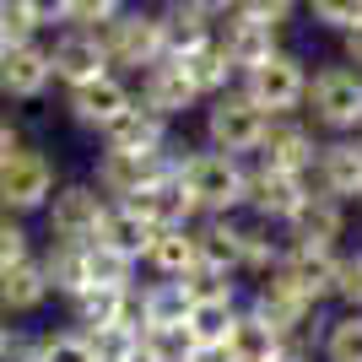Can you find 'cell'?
Wrapping results in <instances>:
<instances>
[{
	"label": "cell",
	"instance_id": "6da1fadb",
	"mask_svg": "<svg viewBox=\"0 0 362 362\" xmlns=\"http://www.w3.org/2000/svg\"><path fill=\"white\" fill-rule=\"evenodd\" d=\"M243 179H249L243 157H227V151H211V146L179 151V184L195 200L200 216H243Z\"/></svg>",
	"mask_w": 362,
	"mask_h": 362
},
{
	"label": "cell",
	"instance_id": "7a4b0ae2",
	"mask_svg": "<svg viewBox=\"0 0 362 362\" xmlns=\"http://www.w3.org/2000/svg\"><path fill=\"white\" fill-rule=\"evenodd\" d=\"M303 114L325 136H357L362 130V71H351V65L314 71L308 92H303Z\"/></svg>",
	"mask_w": 362,
	"mask_h": 362
},
{
	"label": "cell",
	"instance_id": "3957f363",
	"mask_svg": "<svg viewBox=\"0 0 362 362\" xmlns=\"http://www.w3.org/2000/svg\"><path fill=\"white\" fill-rule=\"evenodd\" d=\"M98 38H103L108 65H114L119 76H130V81H136L141 71H151L157 60H168V49H163V16L151 11V6H124L114 22L98 28Z\"/></svg>",
	"mask_w": 362,
	"mask_h": 362
},
{
	"label": "cell",
	"instance_id": "277c9868",
	"mask_svg": "<svg viewBox=\"0 0 362 362\" xmlns=\"http://www.w3.org/2000/svg\"><path fill=\"white\" fill-rule=\"evenodd\" d=\"M200 124H206V146L211 151H227V157H255L259 151V136H265V124H271V114L259 103H249L238 87L216 92V98H206L200 103Z\"/></svg>",
	"mask_w": 362,
	"mask_h": 362
},
{
	"label": "cell",
	"instance_id": "5b68a950",
	"mask_svg": "<svg viewBox=\"0 0 362 362\" xmlns=\"http://www.w3.org/2000/svg\"><path fill=\"white\" fill-rule=\"evenodd\" d=\"M54 189H60V168H54V157L38 146H22L0 163V211L11 216H44V206L54 200Z\"/></svg>",
	"mask_w": 362,
	"mask_h": 362
},
{
	"label": "cell",
	"instance_id": "8992f818",
	"mask_svg": "<svg viewBox=\"0 0 362 362\" xmlns=\"http://www.w3.org/2000/svg\"><path fill=\"white\" fill-rule=\"evenodd\" d=\"M238 92L249 98V103H259L265 114H303V92H308V71H303V60L292 54V49H276L271 60L249 65V71L238 76Z\"/></svg>",
	"mask_w": 362,
	"mask_h": 362
},
{
	"label": "cell",
	"instance_id": "52a82bcc",
	"mask_svg": "<svg viewBox=\"0 0 362 362\" xmlns=\"http://www.w3.org/2000/svg\"><path fill=\"white\" fill-rule=\"evenodd\" d=\"M108 200L92 189V179H76L54 189V200L44 206V238L54 243H98V227H103Z\"/></svg>",
	"mask_w": 362,
	"mask_h": 362
},
{
	"label": "cell",
	"instance_id": "ba28073f",
	"mask_svg": "<svg viewBox=\"0 0 362 362\" xmlns=\"http://www.w3.org/2000/svg\"><path fill=\"white\" fill-rule=\"evenodd\" d=\"M60 103H65V119H71L76 130L103 136V124H108V119H119L124 108L136 103V87H130V76L108 71V76H98V81L65 87V92H60Z\"/></svg>",
	"mask_w": 362,
	"mask_h": 362
},
{
	"label": "cell",
	"instance_id": "9c48e42d",
	"mask_svg": "<svg viewBox=\"0 0 362 362\" xmlns=\"http://www.w3.org/2000/svg\"><path fill=\"white\" fill-rule=\"evenodd\" d=\"M49 49V71H54V87H81V81H98V76H108L114 65H108L103 54V38H98V28H60L44 38Z\"/></svg>",
	"mask_w": 362,
	"mask_h": 362
},
{
	"label": "cell",
	"instance_id": "30bf717a",
	"mask_svg": "<svg viewBox=\"0 0 362 362\" xmlns=\"http://www.w3.org/2000/svg\"><path fill=\"white\" fill-rule=\"evenodd\" d=\"M173 168V146L157 151V157H136V151H103L92 157V189L103 200H136L151 179H163Z\"/></svg>",
	"mask_w": 362,
	"mask_h": 362
},
{
	"label": "cell",
	"instance_id": "8fae6325",
	"mask_svg": "<svg viewBox=\"0 0 362 362\" xmlns=\"http://www.w3.org/2000/svg\"><path fill=\"white\" fill-rule=\"evenodd\" d=\"M303 195H308V179L281 173V168H265V163H249V179H243V216L287 227L292 211L303 206Z\"/></svg>",
	"mask_w": 362,
	"mask_h": 362
},
{
	"label": "cell",
	"instance_id": "7c38bea8",
	"mask_svg": "<svg viewBox=\"0 0 362 362\" xmlns=\"http://www.w3.org/2000/svg\"><path fill=\"white\" fill-rule=\"evenodd\" d=\"M49 92H54V71L44 38L0 49V103H44Z\"/></svg>",
	"mask_w": 362,
	"mask_h": 362
},
{
	"label": "cell",
	"instance_id": "4fadbf2b",
	"mask_svg": "<svg viewBox=\"0 0 362 362\" xmlns=\"http://www.w3.org/2000/svg\"><path fill=\"white\" fill-rule=\"evenodd\" d=\"M314 157H319V136H314V124L298 119V114H276V119L265 124V136H259V151L249 157V163H265V168H281V173H298V179H308Z\"/></svg>",
	"mask_w": 362,
	"mask_h": 362
},
{
	"label": "cell",
	"instance_id": "5bb4252c",
	"mask_svg": "<svg viewBox=\"0 0 362 362\" xmlns=\"http://www.w3.org/2000/svg\"><path fill=\"white\" fill-rule=\"evenodd\" d=\"M308 184H314L319 195L341 200V206H357L362 200V146H357V136L319 141V157H314V168H308Z\"/></svg>",
	"mask_w": 362,
	"mask_h": 362
},
{
	"label": "cell",
	"instance_id": "9a60e30c",
	"mask_svg": "<svg viewBox=\"0 0 362 362\" xmlns=\"http://www.w3.org/2000/svg\"><path fill=\"white\" fill-rule=\"evenodd\" d=\"M335 259L341 249H319V243H287L281 249V265H276V281H287L298 298H308L314 308L330 303V287H335Z\"/></svg>",
	"mask_w": 362,
	"mask_h": 362
},
{
	"label": "cell",
	"instance_id": "2e32d148",
	"mask_svg": "<svg viewBox=\"0 0 362 362\" xmlns=\"http://www.w3.org/2000/svg\"><path fill=\"white\" fill-rule=\"evenodd\" d=\"M130 87H136V103L151 108V114H157V119H168V124L200 108V92L189 87V76H184L179 60H157L151 71H141Z\"/></svg>",
	"mask_w": 362,
	"mask_h": 362
},
{
	"label": "cell",
	"instance_id": "e0dca14e",
	"mask_svg": "<svg viewBox=\"0 0 362 362\" xmlns=\"http://www.w3.org/2000/svg\"><path fill=\"white\" fill-rule=\"evenodd\" d=\"M54 303V292H49L44 281V265H38V255L16 259V265H6L0 271V319H11V325H28V319H38Z\"/></svg>",
	"mask_w": 362,
	"mask_h": 362
},
{
	"label": "cell",
	"instance_id": "ac0fdd59",
	"mask_svg": "<svg viewBox=\"0 0 362 362\" xmlns=\"http://www.w3.org/2000/svg\"><path fill=\"white\" fill-rule=\"evenodd\" d=\"M98 146H103V151H136V157H157V151L173 146V124L157 119L151 108L130 103L119 119H108V124H103Z\"/></svg>",
	"mask_w": 362,
	"mask_h": 362
},
{
	"label": "cell",
	"instance_id": "d6986e66",
	"mask_svg": "<svg viewBox=\"0 0 362 362\" xmlns=\"http://www.w3.org/2000/svg\"><path fill=\"white\" fill-rule=\"evenodd\" d=\"M287 233V243H319V249H341V238H346V206L330 195H319L314 184H308V195H303V206L292 211V222L281 227Z\"/></svg>",
	"mask_w": 362,
	"mask_h": 362
},
{
	"label": "cell",
	"instance_id": "ffe728a7",
	"mask_svg": "<svg viewBox=\"0 0 362 362\" xmlns=\"http://www.w3.org/2000/svg\"><path fill=\"white\" fill-rule=\"evenodd\" d=\"M179 141H173V168H168L163 179H151L146 189H141L130 206H136L141 216H146L151 227H189V222H200V211H195V200L184 195V184H179Z\"/></svg>",
	"mask_w": 362,
	"mask_h": 362
},
{
	"label": "cell",
	"instance_id": "44dd1931",
	"mask_svg": "<svg viewBox=\"0 0 362 362\" xmlns=\"http://www.w3.org/2000/svg\"><path fill=\"white\" fill-rule=\"evenodd\" d=\"M189 227H157L151 233L146 255H141V276L146 281H184V276L195 271V233Z\"/></svg>",
	"mask_w": 362,
	"mask_h": 362
},
{
	"label": "cell",
	"instance_id": "7402d4cb",
	"mask_svg": "<svg viewBox=\"0 0 362 362\" xmlns=\"http://www.w3.org/2000/svg\"><path fill=\"white\" fill-rule=\"evenodd\" d=\"M216 44L227 49V60L238 65V76H243L249 65L271 60L276 49H281V33L265 28V22H249V16H238V11H227L222 22H216Z\"/></svg>",
	"mask_w": 362,
	"mask_h": 362
},
{
	"label": "cell",
	"instance_id": "603a6c76",
	"mask_svg": "<svg viewBox=\"0 0 362 362\" xmlns=\"http://www.w3.org/2000/svg\"><path fill=\"white\" fill-rule=\"evenodd\" d=\"M189 233H195V271L238 276V216H200Z\"/></svg>",
	"mask_w": 362,
	"mask_h": 362
},
{
	"label": "cell",
	"instance_id": "cb8c5ba5",
	"mask_svg": "<svg viewBox=\"0 0 362 362\" xmlns=\"http://www.w3.org/2000/svg\"><path fill=\"white\" fill-rule=\"evenodd\" d=\"M38 265H44V281L54 292V303H71L76 292L87 287V243L38 238Z\"/></svg>",
	"mask_w": 362,
	"mask_h": 362
},
{
	"label": "cell",
	"instance_id": "d4e9b609",
	"mask_svg": "<svg viewBox=\"0 0 362 362\" xmlns=\"http://www.w3.org/2000/svg\"><path fill=\"white\" fill-rule=\"evenodd\" d=\"M281 249H287V233L259 216H238V276H271L281 265Z\"/></svg>",
	"mask_w": 362,
	"mask_h": 362
},
{
	"label": "cell",
	"instance_id": "484cf974",
	"mask_svg": "<svg viewBox=\"0 0 362 362\" xmlns=\"http://www.w3.org/2000/svg\"><path fill=\"white\" fill-rule=\"evenodd\" d=\"M151 233H157V227H151L146 216L130 206V200H108L103 227H98V243H108L114 255H124V259H136V265H141V255H146Z\"/></svg>",
	"mask_w": 362,
	"mask_h": 362
},
{
	"label": "cell",
	"instance_id": "4316f807",
	"mask_svg": "<svg viewBox=\"0 0 362 362\" xmlns=\"http://www.w3.org/2000/svg\"><path fill=\"white\" fill-rule=\"evenodd\" d=\"M157 16H163V49H168V60H179V54H189V49L211 44V33H216V22L200 11L195 0H173V6H163Z\"/></svg>",
	"mask_w": 362,
	"mask_h": 362
},
{
	"label": "cell",
	"instance_id": "83f0119b",
	"mask_svg": "<svg viewBox=\"0 0 362 362\" xmlns=\"http://www.w3.org/2000/svg\"><path fill=\"white\" fill-rule=\"evenodd\" d=\"M179 65H184V76H189V87L200 92V103L216 98V92H227V87H238V65L227 60V49L216 44V33H211V44L179 54Z\"/></svg>",
	"mask_w": 362,
	"mask_h": 362
},
{
	"label": "cell",
	"instance_id": "f1b7e54d",
	"mask_svg": "<svg viewBox=\"0 0 362 362\" xmlns=\"http://www.w3.org/2000/svg\"><path fill=\"white\" fill-rule=\"evenodd\" d=\"M222 346H227V357H233V362H271L276 351H287V346H281V335H276L271 325L249 308V303H243L238 319L227 325V341H222Z\"/></svg>",
	"mask_w": 362,
	"mask_h": 362
},
{
	"label": "cell",
	"instance_id": "f546056e",
	"mask_svg": "<svg viewBox=\"0 0 362 362\" xmlns=\"http://www.w3.org/2000/svg\"><path fill=\"white\" fill-rule=\"evenodd\" d=\"M136 298H141V330H146V325H184V319H189V292H184V281H141Z\"/></svg>",
	"mask_w": 362,
	"mask_h": 362
},
{
	"label": "cell",
	"instance_id": "4dcf8cb0",
	"mask_svg": "<svg viewBox=\"0 0 362 362\" xmlns=\"http://www.w3.org/2000/svg\"><path fill=\"white\" fill-rule=\"evenodd\" d=\"M243 308V292H227V298H195L189 303V335H195L200 346H216V341H227V325L238 319Z\"/></svg>",
	"mask_w": 362,
	"mask_h": 362
},
{
	"label": "cell",
	"instance_id": "1f68e13d",
	"mask_svg": "<svg viewBox=\"0 0 362 362\" xmlns=\"http://www.w3.org/2000/svg\"><path fill=\"white\" fill-rule=\"evenodd\" d=\"M314 357H319V362H362V314L341 308L335 319H325Z\"/></svg>",
	"mask_w": 362,
	"mask_h": 362
},
{
	"label": "cell",
	"instance_id": "d6a6232c",
	"mask_svg": "<svg viewBox=\"0 0 362 362\" xmlns=\"http://www.w3.org/2000/svg\"><path fill=\"white\" fill-rule=\"evenodd\" d=\"M195 335H189V325H146L141 330V351H146L151 362H189L195 357Z\"/></svg>",
	"mask_w": 362,
	"mask_h": 362
},
{
	"label": "cell",
	"instance_id": "836d02e7",
	"mask_svg": "<svg viewBox=\"0 0 362 362\" xmlns=\"http://www.w3.org/2000/svg\"><path fill=\"white\" fill-rule=\"evenodd\" d=\"M38 362H98L81 330H38Z\"/></svg>",
	"mask_w": 362,
	"mask_h": 362
},
{
	"label": "cell",
	"instance_id": "e575fe53",
	"mask_svg": "<svg viewBox=\"0 0 362 362\" xmlns=\"http://www.w3.org/2000/svg\"><path fill=\"white\" fill-rule=\"evenodd\" d=\"M28 255H38V233H33V222H28V216L0 211V271L16 265V259H28Z\"/></svg>",
	"mask_w": 362,
	"mask_h": 362
},
{
	"label": "cell",
	"instance_id": "d590c367",
	"mask_svg": "<svg viewBox=\"0 0 362 362\" xmlns=\"http://www.w3.org/2000/svg\"><path fill=\"white\" fill-rule=\"evenodd\" d=\"M81 335H87V346H92L98 362H124L141 346V330H130V325H98V330H81Z\"/></svg>",
	"mask_w": 362,
	"mask_h": 362
},
{
	"label": "cell",
	"instance_id": "8d00e7d4",
	"mask_svg": "<svg viewBox=\"0 0 362 362\" xmlns=\"http://www.w3.org/2000/svg\"><path fill=\"white\" fill-rule=\"evenodd\" d=\"M330 303L362 314V249H341L335 259V287H330Z\"/></svg>",
	"mask_w": 362,
	"mask_h": 362
},
{
	"label": "cell",
	"instance_id": "74e56055",
	"mask_svg": "<svg viewBox=\"0 0 362 362\" xmlns=\"http://www.w3.org/2000/svg\"><path fill=\"white\" fill-rule=\"evenodd\" d=\"M303 6H308V16L319 28H330V33H346L362 22V0H303Z\"/></svg>",
	"mask_w": 362,
	"mask_h": 362
},
{
	"label": "cell",
	"instance_id": "f35d334b",
	"mask_svg": "<svg viewBox=\"0 0 362 362\" xmlns=\"http://www.w3.org/2000/svg\"><path fill=\"white\" fill-rule=\"evenodd\" d=\"M16 6L28 11V22L38 28V38H44V33L71 28V0H16Z\"/></svg>",
	"mask_w": 362,
	"mask_h": 362
},
{
	"label": "cell",
	"instance_id": "ab89813d",
	"mask_svg": "<svg viewBox=\"0 0 362 362\" xmlns=\"http://www.w3.org/2000/svg\"><path fill=\"white\" fill-rule=\"evenodd\" d=\"M233 11L238 16H249V22H265V28H287L292 22V11H298V0H238V6H233Z\"/></svg>",
	"mask_w": 362,
	"mask_h": 362
},
{
	"label": "cell",
	"instance_id": "60d3db41",
	"mask_svg": "<svg viewBox=\"0 0 362 362\" xmlns=\"http://www.w3.org/2000/svg\"><path fill=\"white\" fill-rule=\"evenodd\" d=\"M33 38H38V28L28 22V11L16 0H0V44L11 49V44H33Z\"/></svg>",
	"mask_w": 362,
	"mask_h": 362
},
{
	"label": "cell",
	"instance_id": "b9f144b4",
	"mask_svg": "<svg viewBox=\"0 0 362 362\" xmlns=\"http://www.w3.org/2000/svg\"><path fill=\"white\" fill-rule=\"evenodd\" d=\"M124 6H130V0H71V28H103Z\"/></svg>",
	"mask_w": 362,
	"mask_h": 362
},
{
	"label": "cell",
	"instance_id": "7bdbcfd3",
	"mask_svg": "<svg viewBox=\"0 0 362 362\" xmlns=\"http://www.w3.org/2000/svg\"><path fill=\"white\" fill-rule=\"evenodd\" d=\"M16 146H22V124H16L11 114H6V108H0V163H6V157H11Z\"/></svg>",
	"mask_w": 362,
	"mask_h": 362
},
{
	"label": "cell",
	"instance_id": "ee69618b",
	"mask_svg": "<svg viewBox=\"0 0 362 362\" xmlns=\"http://www.w3.org/2000/svg\"><path fill=\"white\" fill-rule=\"evenodd\" d=\"M341 49H346V65H351V71H362V22L341 33Z\"/></svg>",
	"mask_w": 362,
	"mask_h": 362
},
{
	"label": "cell",
	"instance_id": "f6af8a7d",
	"mask_svg": "<svg viewBox=\"0 0 362 362\" xmlns=\"http://www.w3.org/2000/svg\"><path fill=\"white\" fill-rule=\"evenodd\" d=\"M195 6H200V11H206V16H211V22H222V16L233 11L238 0H195Z\"/></svg>",
	"mask_w": 362,
	"mask_h": 362
},
{
	"label": "cell",
	"instance_id": "bcb514c9",
	"mask_svg": "<svg viewBox=\"0 0 362 362\" xmlns=\"http://www.w3.org/2000/svg\"><path fill=\"white\" fill-rule=\"evenodd\" d=\"M189 362H233V357H227V346L216 341V346H195V357H189Z\"/></svg>",
	"mask_w": 362,
	"mask_h": 362
},
{
	"label": "cell",
	"instance_id": "7dc6e473",
	"mask_svg": "<svg viewBox=\"0 0 362 362\" xmlns=\"http://www.w3.org/2000/svg\"><path fill=\"white\" fill-rule=\"evenodd\" d=\"M271 362H319V357H308V351H276Z\"/></svg>",
	"mask_w": 362,
	"mask_h": 362
},
{
	"label": "cell",
	"instance_id": "c3c4849f",
	"mask_svg": "<svg viewBox=\"0 0 362 362\" xmlns=\"http://www.w3.org/2000/svg\"><path fill=\"white\" fill-rule=\"evenodd\" d=\"M124 362H151V357H146V351H141V346H136V351H130V357H124Z\"/></svg>",
	"mask_w": 362,
	"mask_h": 362
},
{
	"label": "cell",
	"instance_id": "681fc988",
	"mask_svg": "<svg viewBox=\"0 0 362 362\" xmlns=\"http://www.w3.org/2000/svg\"><path fill=\"white\" fill-rule=\"evenodd\" d=\"M141 6H151V11H163V6H173V0H141Z\"/></svg>",
	"mask_w": 362,
	"mask_h": 362
},
{
	"label": "cell",
	"instance_id": "f907efd6",
	"mask_svg": "<svg viewBox=\"0 0 362 362\" xmlns=\"http://www.w3.org/2000/svg\"><path fill=\"white\" fill-rule=\"evenodd\" d=\"M357 146H362V130H357Z\"/></svg>",
	"mask_w": 362,
	"mask_h": 362
},
{
	"label": "cell",
	"instance_id": "816d5d0a",
	"mask_svg": "<svg viewBox=\"0 0 362 362\" xmlns=\"http://www.w3.org/2000/svg\"><path fill=\"white\" fill-rule=\"evenodd\" d=\"M357 206H362V200H357Z\"/></svg>",
	"mask_w": 362,
	"mask_h": 362
},
{
	"label": "cell",
	"instance_id": "f5cc1de1",
	"mask_svg": "<svg viewBox=\"0 0 362 362\" xmlns=\"http://www.w3.org/2000/svg\"><path fill=\"white\" fill-rule=\"evenodd\" d=\"M0 49H6V44H0Z\"/></svg>",
	"mask_w": 362,
	"mask_h": 362
}]
</instances>
